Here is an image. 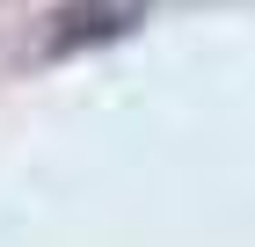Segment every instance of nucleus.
Here are the masks:
<instances>
[{
    "label": "nucleus",
    "mask_w": 255,
    "mask_h": 247,
    "mask_svg": "<svg viewBox=\"0 0 255 247\" xmlns=\"http://www.w3.org/2000/svg\"><path fill=\"white\" fill-rule=\"evenodd\" d=\"M160 0H66L51 29H44V58H73V51H95V44H117L131 29L153 22Z\"/></svg>",
    "instance_id": "nucleus-1"
}]
</instances>
